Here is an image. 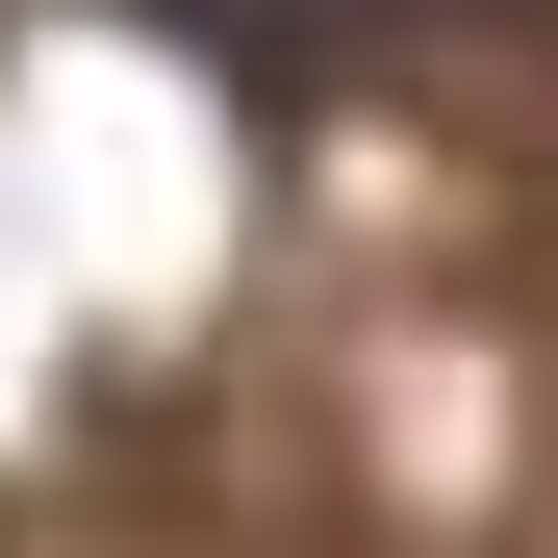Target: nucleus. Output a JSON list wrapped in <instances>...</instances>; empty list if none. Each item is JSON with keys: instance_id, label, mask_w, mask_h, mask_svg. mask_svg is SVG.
<instances>
[{"instance_id": "1", "label": "nucleus", "mask_w": 558, "mask_h": 558, "mask_svg": "<svg viewBox=\"0 0 558 558\" xmlns=\"http://www.w3.org/2000/svg\"><path fill=\"white\" fill-rule=\"evenodd\" d=\"M128 26L229 51V76H330V51H381V26H407V0H128Z\"/></svg>"}]
</instances>
